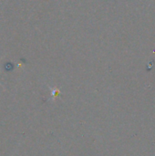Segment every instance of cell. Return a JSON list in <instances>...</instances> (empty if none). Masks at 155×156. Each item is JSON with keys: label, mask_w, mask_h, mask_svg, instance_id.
I'll use <instances>...</instances> for the list:
<instances>
[{"label": "cell", "mask_w": 155, "mask_h": 156, "mask_svg": "<svg viewBox=\"0 0 155 156\" xmlns=\"http://www.w3.org/2000/svg\"><path fill=\"white\" fill-rule=\"evenodd\" d=\"M58 93H59V90H58L55 89V90H52V94H53L54 99H55V97H56V95H57Z\"/></svg>", "instance_id": "cell-1"}]
</instances>
